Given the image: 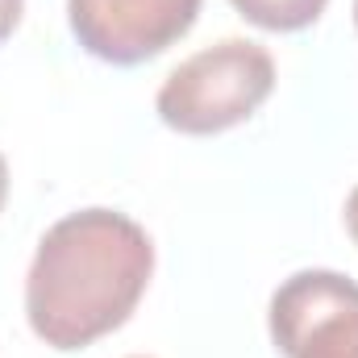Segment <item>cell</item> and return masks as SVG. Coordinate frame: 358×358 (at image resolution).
I'll return each instance as SVG.
<instances>
[{
  "label": "cell",
  "mask_w": 358,
  "mask_h": 358,
  "mask_svg": "<svg viewBox=\"0 0 358 358\" xmlns=\"http://www.w3.org/2000/svg\"><path fill=\"white\" fill-rule=\"evenodd\" d=\"M267 321L283 358H358V283L338 271H296L275 287Z\"/></svg>",
  "instance_id": "obj_3"
},
{
  "label": "cell",
  "mask_w": 358,
  "mask_h": 358,
  "mask_svg": "<svg viewBox=\"0 0 358 358\" xmlns=\"http://www.w3.org/2000/svg\"><path fill=\"white\" fill-rule=\"evenodd\" d=\"M21 8H25V0H0V42L17 29V21H21Z\"/></svg>",
  "instance_id": "obj_6"
},
{
  "label": "cell",
  "mask_w": 358,
  "mask_h": 358,
  "mask_svg": "<svg viewBox=\"0 0 358 358\" xmlns=\"http://www.w3.org/2000/svg\"><path fill=\"white\" fill-rule=\"evenodd\" d=\"M196 13L200 0H67V21L80 46L113 67L163 55L196 25Z\"/></svg>",
  "instance_id": "obj_4"
},
{
  "label": "cell",
  "mask_w": 358,
  "mask_h": 358,
  "mask_svg": "<svg viewBox=\"0 0 358 358\" xmlns=\"http://www.w3.org/2000/svg\"><path fill=\"white\" fill-rule=\"evenodd\" d=\"M355 25H358V0H355Z\"/></svg>",
  "instance_id": "obj_9"
},
{
  "label": "cell",
  "mask_w": 358,
  "mask_h": 358,
  "mask_svg": "<svg viewBox=\"0 0 358 358\" xmlns=\"http://www.w3.org/2000/svg\"><path fill=\"white\" fill-rule=\"evenodd\" d=\"M155 275L150 234L117 208L55 221L25 275L29 329L55 350H80L121 329Z\"/></svg>",
  "instance_id": "obj_1"
},
{
  "label": "cell",
  "mask_w": 358,
  "mask_h": 358,
  "mask_svg": "<svg viewBox=\"0 0 358 358\" xmlns=\"http://www.w3.org/2000/svg\"><path fill=\"white\" fill-rule=\"evenodd\" d=\"M346 229H350V238H355V246H358V183H355V192L346 196Z\"/></svg>",
  "instance_id": "obj_7"
},
{
  "label": "cell",
  "mask_w": 358,
  "mask_h": 358,
  "mask_svg": "<svg viewBox=\"0 0 358 358\" xmlns=\"http://www.w3.org/2000/svg\"><path fill=\"white\" fill-rule=\"evenodd\" d=\"M250 25L259 29H275V34H292V29H304L313 25L329 0H229Z\"/></svg>",
  "instance_id": "obj_5"
},
{
  "label": "cell",
  "mask_w": 358,
  "mask_h": 358,
  "mask_svg": "<svg viewBox=\"0 0 358 358\" xmlns=\"http://www.w3.org/2000/svg\"><path fill=\"white\" fill-rule=\"evenodd\" d=\"M4 200H8V163L0 155V208H4Z\"/></svg>",
  "instance_id": "obj_8"
},
{
  "label": "cell",
  "mask_w": 358,
  "mask_h": 358,
  "mask_svg": "<svg viewBox=\"0 0 358 358\" xmlns=\"http://www.w3.org/2000/svg\"><path fill=\"white\" fill-rule=\"evenodd\" d=\"M275 88V59L250 38H221L183 59L155 96L159 117L192 138L234 129L259 113Z\"/></svg>",
  "instance_id": "obj_2"
}]
</instances>
